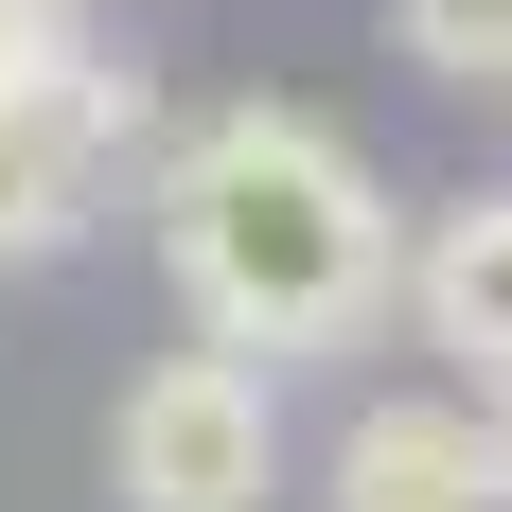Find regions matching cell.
Instances as JSON below:
<instances>
[{
	"mask_svg": "<svg viewBox=\"0 0 512 512\" xmlns=\"http://www.w3.org/2000/svg\"><path fill=\"white\" fill-rule=\"evenodd\" d=\"M407 230H389V177H371L318 106H212L159 142V283L195 301V336L230 354H371L407 318Z\"/></svg>",
	"mask_w": 512,
	"mask_h": 512,
	"instance_id": "obj_1",
	"label": "cell"
},
{
	"mask_svg": "<svg viewBox=\"0 0 512 512\" xmlns=\"http://www.w3.org/2000/svg\"><path fill=\"white\" fill-rule=\"evenodd\" d=\"M106 477H124V512H265V477H283L265 371L230 354V336L159 354L142 389H124V424H106Z\"/></svg>",
	"mask_w": 512,
	"mask_h": 512,
	"instance_id": "obj_2",
	"label": "cell"
},
{
	"mask_svg": "<svg viewBox=\"0 0 512 512\" xmlns=\"http://www.w3.org/2000/svg\"><path fill=\"white\" fill-rule=\"evenodd\" d=\"M142 142H159L142 71H106V53L18 71V89H0V283H18V265H53V248H89L106 177H124Z\"/></svg>",
	"mask_w": 512,
	"mask_h": 512,
	"instance_id": "obj_3",
	"label": "cell"
},
{
	"mask_svg": "<svg viewBox=\"0 0 512 512\" xmlns=\"http://www.w3.org/2000/svg\"><path fill=\"white\" fill-rule=\"evenodd\" d=\"M318 512H495V424L424 407V389H371L318 460Z\"/></svg>",
	"mask_w": 512,
	"mask_h": 512,
	"instance_id": "obj_4",
	"label": "cell"
},
{
	"mask_svg": "<svg viewBox=\"0 0 512 512\" xmlns=\"http://www.w3.org/2000/svg\"><path fill=\"white\" fill-rule=\"evenodd\" d=\"M407 318H424V354H460L477 389H512V195H460L442 230H424Z\"/></svg>",
	"mask_w": 512,
	"mask_h": 512,
	"instance_id": "obj_5",
	"label": "cell"
},
{
	"mask_svg": "<svg viewBox=\"0 0 512 512\" xmlns=\"http://www.w3.org/2000/svg\"><path fill=\"white\" fill-rule=\"evenodd\" d=\"M407 71H460V89H512V0H389Z\"/></svg>",
	"mask_w": 512,
	"mask_h": 512,
	"instance_id": "obj_6",
	"label": "cell"
},
{
	"mask_svg": "<svg viewBox=\"0 0 512 512\" xmlns=\"http://www.w3.org/2000/svg\"><path fill=\"white\" fill-rule=\"evenodd\" d=\"M477 424H495V512H512V389H495V407H477Z\"/></svg>",
	"mask_w": 512,
	"mask_h": 512,
	"instance_id": "obj_7",
	"label": "cell"
}]
</instances>
